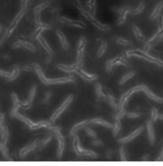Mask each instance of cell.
I'll return each instance as SVG.
<instances>
[{
  "label": "cell",
  "mask_w": 163,
  "mask_h": 166,
  "mask_svg": "<svg viewBox=\"0 0 163 166\" xmlns=\"http://www.w3.org/2000/svg\"><path fill=\"white\" fill-rule=\"evenodd\" d=\"M142 131H143V127H139L138 129L135 130L133 133H131L129 136H127V137H125V138H121V139H120L119 141L121 142V143H126V142H129V141L132 140L133 139H135L136 137H138V136L141 133Z\"/></svg>",
  "instance_id": "2"
},
{
  "label": "cell",
  "mask_w": 163,
  "mask_h": 166,
  "mask_svg": "<svg viewBox=\"0 0 163 166\" xmlns=\"http://www.w3.org/2000/svg\"><path fill=\"white\" fill-rule=\"evenodd\" d=\"M85 130H86V132L89 133V135H90V136L93 137V138H97V134H96V133H95L94 131H92V130L90 129V128H85Z\"/></svg>",
  "instance_id": "12"
},
{
  "label": "cell",
  "mask_w": 163,
  "mask_h": 166,
  "mask_svg": "<svg viewBox=\"0 0 163 166\" xmlns=\"http://www.w3.org/2000/svg\"><path fill=\"white\" fill-rule=\"evenodd\" d=\"M117 42H118L119 44H126V45L130 44V42H129V41H127V40L123 39V38H119V39H117Z\"/></svg>",
  "instance_id": "14"
},
{
  "label": "cell",
  "mask_w": 163,
  "mask_h": 166,
  "mask_svg": "<svg viewBox=\"0 0 163 166\" xmlns=\"http://www.w3.org/2000/svg\"><path fill=\"white\" fill-rule=\"evenodd\" d=\"M92 144L94 145V146H101V145H102V142H101L100 140H95V141H93Z\"/></svg>",
  "instance_id": "18"
},
{
  "label": "cell",
  "mask_w": 163,
  "mask_h": 166,
  "mask_svg": "<svg viewBox=\"0 0 163 166\" xmlns=\"http://www.w3.org/2000/svg\"><path fill=\"white\" fill-rule=\"evenodd\" d=\"M120 117H116V122H115V126L114 128V136H116L119 133L120 129H121V121H120Z\"/></svg>",
  "instance_id": "9"
},
{
  "label": "cell",
  "mask_w": 163,
  "mask_h": 166,
  "mask_svg": "<svg viewBox=\"0 0 163 166\" xmlns=\"http://www.w3.org/2000/svg\"><path fill=\"white\" fill-rule=\"evenodd\" d=\"M133 32H134L135 36H137V38H138V39L142 40V39H144V36L142 34V32L140 31V29H139V28H138L137 26H133Z\"/></svg>",
  "instance_id": "7"
},
{
  "label": "cell",
  "mask_w": 163,
  "mask_h": 166,
  "mask_svg": "<svg viewBox=\"0 0 163 166\" xmlns=\"http://www.w3.org/2000/svg\"><path fill=\"white\" fill-rule=\"evenodd\" d=\"M157 161H163V150H162V153H161V155H160V157L157 159Z\"/></svg>",
  "instance_id": "19"
},
{
  "label": "cell",
  "mask_w": 163,
  "mask_h": 166,
  "mask_svg": "<svg viewBox=\"0 0 163 166\" xmlns=\"http://www.w3.org/2000/svg\"><path fill=\"white\" fill-rule=\"evenodd\" d=\"M163 7V1H161L160 4H158L157 5V6L155 7V9L153 10V12H152V14H151V16H150V18L152 19V18H157L158 17V15L160 14V11L162 9Z\"/></svg>",
  "instance_id": "4"
},
{
  "label": "cell",
  "mask_w": 163,
  "mask_h": 166,
  "mask_svg": "<svg viewBox=\"0 0 163 166\" xmlns=\"http://www.w3.org/2000/svg\"><path fill=\"white\" fill-rule=\"evenodd\" d=\"M50 140H51V138H47L46 140H44L42 141V143H41V147H44V146L47 144Z\"/></svg>",
  "instance_id": "17"
},
{
  "label": "cell",
  "mask_w": 163,
  "mask_h": 166,
  "mask_svg": "<svg viewBox=\"0 0 163 166\" xmlns=\"http://www.w3.org/2000/svg\"><path fill=\"white\" fill-rule=\"evenodd\" d=\"M158 111L156 109H152V122H155L158 119Z\"/></svg>",
  "instance_id": "10"
},
{
  "label": "cell",
  "mask_w": 163,
  "mask_h": 166,
  "mask_svg": "<svg viewBox=\"0 0 163 166\" xmlns=\"http://www.w3.org/2000/svg\"><path fill=\"white\" fill-rule=\"evenodd\" d=\"M158 119H161V120H163V115L159 114V115H158Z\"/></svg>",
  "instance_id": "20"
},
{
  "label": "cell",
  "mask_w": 163,
  "mask_h": 166,
  "mask_svg": "<svg viewBox=\"0 0 163 166\" xmlns=\"http://www.w3.org/2000/svg\"><path fill=\"white\" fill-rule=\"evenodd\" d=\"M144 5L142 3L141 5H140L138 7H137L136 9H134V10H131L130 13H131L132 15H138V14L141 13L142 11L144 10Z\"/></svg>",
  "instance_id": "8"
},
{
  "label": "cell",
  "mask_w": 163,
  "mask_h": 166,
  "mask_svg": "<svg viewBox=\"0 0 163 166\" xmlns=\"http://www.w3.org/2000/svg\"><path fill=\"white\" fill-rule=\"evenodd\" d=\"M52 96V93L50 92H46V95H45V98H44V103L45 102H48V100L50 99V97Z\"/></svg>",
  "instance_id": "16"
},
{
  "label": "cell",
  "mask_w": 163,
  "mask_h": 166,
  "mask_svg": "<svg viewBox=\"0 0 163 166\" xmlns=\"http://www.w3.org/2000/svg\"><path fill=\"white\" fill-rule=\"evenodd\" d=\"M136 75V72L135 71H131V72H129V73H127L126 75H124L122 78H121V80H120L119 84L120 85H122V84H124L126 81H128L129 79H131L134 76Z\"/></svg>",
  "instance_id": "6"
},
{
  "label": "cell",
  "mask_w": 163,
  "mask_h": 166,
  "mask_svg": "<svg viewBox=\"0 0 163 166\" xmlns=\"http://www.w3.org/2000/svg\"><path fill=\"white\" fill-rule=\"evenodd\" d=\"M57 34H58V36H59V40H60V43H61L62 47L66 49V48L68 47V43H67V40H66V36H64V34L62 33V32H59V31H58Z\"/></svg>",
  "instance_id": "5"
},
{
  "label": "cell",
  "mask_w": 163,
  "mask_h": 166,
  "mask_svg": "<svg viewBox=\"0 0 163 166\" xmlns=\"http://www.w3.org/2000/svg\"><path fill=\"white\" fill-rule=\"evenodd\" d=\"M147 130H148V136H149V140L150 144L152 145L155 141V135H154V131H153V126H152V121L147 122Z\"/></svg>",
  "instance_id": "3"
},
{
  "label": "cell",
  "mask_w": 163,
  "mask_h": 166,
  "mask_svg": "<svg viewBox=\"0 0 163 166\" xmlns=\"http://www.w3.org/2000/svg\"><path fill=\"white\" fill-rule=\"evenodd\" d=\"M127 116H128L129 117L135 118V117H138V116H141V114H139V113H128V114H127Z\"/></svg>",
  "instance_id": "13"
},
{
  "label": "cell",
  "mask_w": 163,
  "mask_h": 166,
  "mask_svg": "<svg viewBox=\"0 0 163 166\" xmlns=\"http://www.w3.org/2000/svg\"><path fill=\"white\" fill-rule=\"evenodd\" d=\"M106 49H107V44H106V43H104V44H102L101 47H100V49H99V52H98V56L102 55V54L105 53Z\"/></svg>",
  "instance_id": "11"
},
{
  "label": "cell",
  "mask_w": 163,
  "mask_h": 166,
  "mask_svg": "<svg viewBox=\"0 0 163 166\" xmlns=\"http://www.w3.org/2000/svg\"><path fill=\"white\" fill-rule=\"evenodd\" d=\"M121 161H126V157H125V152H124V148L121 147Z\"/></svg>",
  "instance_id": "15"
},
{
  "label": "cell",
  "mask_w": 163,
  "mask_h": 166,
  "mask_svg": "<svg viewBox=\"0 0 163 166\" xmlns=\"http://www.w3.org/2000/svg\"><path fill=\"white\" fill-rule=\"evenodd\" d=\"M72 99H73V95H70V96H68L66 99V100L62 103V105L56 110V112H55L54 114L53 115V116H52V118H51V121L52 122H54V120H56L58 117H59V116L63 112V111L65 110L66 108L68 106V104L71 102V100H72Z\"/></svg>",
  "instance_id": "1"
}]
</instances>
